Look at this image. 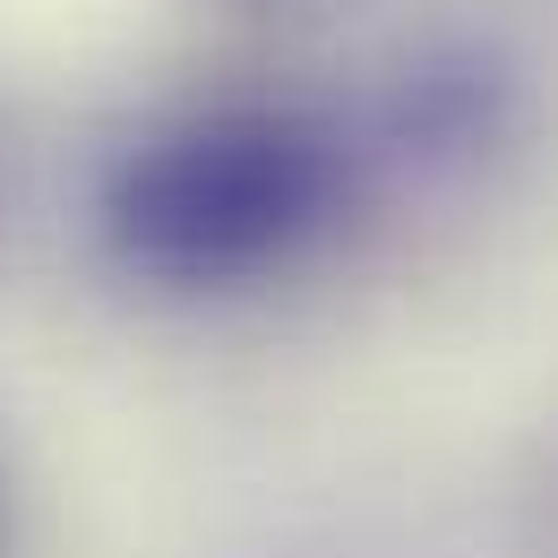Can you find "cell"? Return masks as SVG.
Returning <instances> with one entry per match:
<instances>
[{
    "label": "cell",
    "mask_w": 558,
    "mask_h": 558,
    "mask_svg": "<svg viewBox=\"0 0 558 558\" xmlns=\"http://www.w3.org/2000/svg\"><path fill=\"white\" fill-rule=\"evenodd\" d=\"M344 198V146L310 112L232 104L130 146L104 181V241L130 276L241 283L283 267Z\"/></svg>",
    "instance_id": "obj_1"
}]
</instances>
